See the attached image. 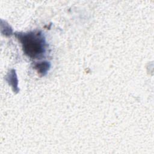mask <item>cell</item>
Returning a JSON list of instances; mask_svg holds the SVG:
<instances>
[{
    "label": "cell",
    "instance_id": "obj_2",
    "mask_svg": "<svg viewBox=\"0 0 154 154\" xmlns=\"http://www.w3.org/2000/svg\"><path fill=\"white\" fill-rule=\"evenodd\" d=\"M35 67H38V71H39L40 73H44V72H46L48 69L49 65L47 63L42 62V63L37 64V66Z\"/></svg>",
    "mask_w": 154,
    "mask_h": 154
},
{
    "label": "cell",
    "instance_id": "obj_1",
    "mask_svg": "<svg viewBox=\"0 0 154 154\" xmlns=\"http://www.w3.org/2000/svg\"><path fill=\"white\" fill-rule=\"evenodd\" d=\"M24 52L29 57L38 58L45 52V42L41 34L34 32L19 34Z\"/></svg>",
    "mask_w": 154,
    "mask_h": 154
}]
</instances>
